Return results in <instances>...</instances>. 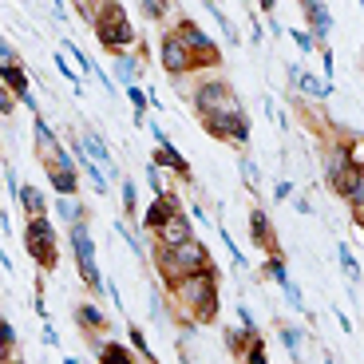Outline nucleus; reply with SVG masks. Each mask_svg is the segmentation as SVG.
I'll return each mask as SVG.
<instances>
[{
  "label": "nucleus",
  "mask_w": 364,
  "mask_h": 364,
  "mask_svg": "<svg viewBox=\"0 0 364 364\" xmlns=\"http://www.w3.org/2000/svg\"><path fill=\"white\" fill-rule=\"evenodd\" d=\"M159 242H163V246H182V242H191V222L182 218V214H174V218L159 230Z\"/></svg>",
  "instance_id": "obj_14"
},
{
  "label": "nucleus",
  "mask_w": 364,
  "mask_h": 364,
  "mask_svg": "<svg viewBox=\"0 0 364 364\" xmlns=\"http://www.w3.org/2000/svg\"><path fill=\"white\" fill-rule=\"evenodd\" d=\"M174 214H178V194H159V202L143 214V222H146L151 230H163L166 222L174 218Z\"/></svg>",
  "instance_id": "obj_12"
},
{
  "label": "nucleus",
  "mask_w": 364,
  "mask_h": 364,
  "mask_svg": "<svg viewBox=\"0 0 364 364\" xmlns=\"http://www.w3.org/2000/svg\"><path fill=\"white\" fill-rule=\"evenodd\" d=\"M131 341H135V348H139L143 356H151V348H146V341H143V333H139V325L131 328Z\"/></svg>",
  "instance_id": "obj_31"
},
{
  "label": "nucleus",
  "mask_w": 364,
  "mask_h": 364,
  "mask_svg": "<svg viewBox=\"0 0 364 364\" xmlns=\"http://www.w3.org/2000/svg\"><path fill=\"white\" fill-rule=\"evenodd\" d=\"M174 36H178L182 48L194 55V64H218V48L210 44V36L194 24V20H182V24L174 28Z\"/></svg>",
  "instance_id": "obj_8"
},
{
  "label": "nucleus",
  "mask_w": 364,
  "mask_h": 364,
  "mask_svg": "<svg viewBox=\"0 0 364 364\" xmlns=\"http://www.w3.org/2000/svg\"><path fill=\"white\" fill-rule=\"evenodd\" d=\"M60 214H64V218H68V222H72V226H75V214H80V206H75L72 198H60Z\"/></svg>",
  "instance_id": "obj_24"
},
{
  "label": "nucleus",
  "mask_w": 364,
  "mask_h": 364,
  "mask_svg": "<svg viewBox=\"0 0 364 364\" xmlns=\"http://www.w3.org/2000/svg\"><path fill=\"white\" fill-rule=\"evenodd\" d=\"M75 317H80L83 328H91V333H95V328H103V317H100V309H95V305H80V309H75Z\"/></svg>",
  "instance_id": "obj_18"
},
{
  "label": "nucleus",
  "mask_w": 364,
  "mask_h": 364,
  "mask_svg": "<svg viewBox=\"0 0 364 364\" xmlns=\"http://www.w3.org/2000/svg\"><path fill=\"white\" fill-rule=\"evenodd\" d=\"M20 202H24L28 218H48V202H44V191H36V186H24V191H20Z\"/></svg>",
  "instance_id": "obj_16"
},
{
  "label": "nucleus",
  "mask_w": 364,
  "mask_h": 364,
  "mask_svg": "<svg viewBox=\"0 0 364 364\" xmlns=\"http://www.w3.org/2000/svg\"><path fill=\"white\" fill-rule=\"evenodd\" d=\"M250 226H254V242H257V246H269V242H273V234H269V218H265L262 210H254Z\"/></svg>",
  "instance_id": "obj_17"
},
{
  "label": "nucleus",
  "mask_w": 364,
  "mask_h": 364,
  "mask_svg": "<svg viewBox=\"0 0 364 364\" xmlns=\"http://www.w3.org/2000/svg\"><path fill=\"white\" fill-rule=\"evenodd\" d=\"M328 182H333V191H337L341 198H348V202L360 198V163H356V146H348V151H341V155L333 159Z\"/></svg>",
  "instance_id": "obj_5"
},
{
  "label": "nucleus",
  "mask_w": 364,
  "mask_h": 364,
  "mask_svg": "<svg viewBox=\"0 0 364 364\" xmlns=\"http://www.w3.org/2000/svg\"><path fill=\"white\" fill-rule=\"evenodd\" d=\"M226 345L234 348V353H242V345H246V337H242V333H234V328H230V333H226Z\"/></svg>",
  "instance_id": "obj_30"
},
{
  "label": "nucleus",
  "mask_w": 364,
  "mask_h": 364,
  "mask_svg": "<svg viewBox=\"0 0 364 364\" xmlns=\"http://www.w3.org/2000/svg\"><path fill=\"white\" fill-rule=\"evenodd\" d=\"M12 341H16L12 325H9V321H0V353H12Z\"/></svg>",
  "instance_id": "obj_23"
},
{
  "label": "nucleus",
  "mask_w": 364,
  "mask_h": 364,
  "mask_svg": "<svg viewBox=\"0 0 364 364\" xmlns=\"http://www.w3.org/2000/svg\"><path fill=\"white\" fill-rule=\"evenodd\" d=\"M0 111H4V115H12V95L4 87H0Z\"/></svg>",
  "instance_id": "obj_33"
},
{
  "label": "nucleus",
  "mask_w": 364,
  "mask_h": 364,
  "mask_svg": "<svg viewBox=\"0 0 364 364\" xmlns=\"http://www.w3.org/2000/svg\"><path fill=\"white\" fill-rule=\"evenodd\" d=\"M131 103H135V119H143V111H146V95L139 87H131Z\"/></svg>",
  "instance_id": "obj_26"
},
{
  "label": "nucleus",
  "mask_w": 364,
  "mask_h": 364,
  "mask_svg": "<svg viewBox=\"0 0 364 364\" xmlns=\"http://www.w3.org/2000/svg\"><path fill=\"white\" fill-rule=\"evenodd\" d=\"M123 206L135 214V182H123Z\"/></svg>",
  "instance_id": "obj_28"
},
{
  "label": "nucleus",
  "mask_w": 364,
  "mask_h": 364,
  "mask_svg": "<svg viewBox=\"0 0 364 364\" xmlns=\"http://www.w3.org/2000/svg\"><path fill=\"white\" fill-rule=\"evenodd\" d=\"M36 151H40V159H44L48 174H52L55 194L72 198V194H75V166H72V159L64 155V146L55 143L52 127H48L44 119H36Z\"/></svg>",
  "instance_id": "obj_1"
},
{
  "label": "nucleus",
  "mask_w": 364,
  "mask_h": 364,
  "mask_svg": "<svg viewBox=\"0 0 364 364\" xmlns=\"http://www.w3.org/2000/svg\"><path fill=\"white\" fill-rule=\"evenodd\" d=\"M95 32H100L103 48H115V52H127L135 44V32H131V20L123 4H100L95 12Z\"/></svg>",
  "instance_id": "obj_4"
},
{
  "label": "nucleus",
  "mask_w": 364,
  "mask_h": 364,
  "mask_svg": "<svg viewBox=\"0 0 364 364\" xmlns=\"http://www.w3.org/2000/svg\"><path fill=\"white\" fill-rule=\"evenodd\" d=\"M72 250L75 262H80V273L91 289H100V269H95V242H91L87 226H72Z\"/></svg>",
  "instance_id": "obj_9"
},
{
  "label": "nucleus",
  "mask_w": 364,
  "mask_h": 364,
  "mask_svg": "<svg viewBox=\"0 0 364 364\" xmlns=\"http://www.w3.org/2000/svg\"><path fill=\"white\" fill-rule=\"evenodd\" d=\"M135 72H139V68H135V60H127V55H123V60H119V75H123V80H135Z\"/></svg>",
  "instance_id": "obj_25"
},
{
  "label": "nucleus",
  "mask_w": 364,
  "mask_h": 364,
  "mask_svg": "<svg viewBox=\"0 0 364 364\" xmlns=\"http://www.w3.org/2000/svg\"><path fill=\"white\" fill-rule=\"evenodd\" d=\"M139 9H143L146 16H163V12H166V4H159V0H146V4H139Z\"/></svg>",
  "instance_id": "obj_29"
},
{
  "label": "nucleus",
  "mask_w": 364,
  "mask_h": 364,
  "mask_svg": "<svg viewBox=\"0 0 364 364\" xmlns=\"http://www.w3.org/2000/svg\"><path fill=\"white\" fill-rule=\"evenodd\" d=\"M24 246H28V254L44 265V269H52V265H55V234H52V222H48V218H32V222H28Z\"/></svg>",
  "instance_id": "obj_6"
},
{
  "label": "nucleus",
  "mask_w": 364,
  "mask_h": 364,
  "mask_svg": "<svg viewBox=\"0 0 364 364\" xmlns=\"http://www.w3.org/2000/svg\"><path fill=\"white\" fill-rule=\"evenodd\" d=\"M206 246H198V242H182V246H163L159 250V273H163V282L178 285L182 277H194V273H206Z\"/></svg>",
  "instance_id": "obj_2"
},
{
  "label": "nucleus",
  "mask_w": 364,
  "mask_h": 364,
  "mask_svg": "<svg viewBox=\"0 0 364 364\" xmlns=\"http://www.w3.org/2000/svg\"><path fill=\"white\" fill-rule=\"evenodd\" d=\"M0 80H4L12 91H16V100H20V103H32V95H28V80H24V72H20L16 60H12V64H0Z\"/></svg>",
  "instance_id": "obj_15"
},
{
  "label": "nucleus",
  "mask_w": 364,
  "mask_h": 364,
  "mask_svg": "<svg viewBox=\"0 0 364 364\" xmlns=\"http://www.w3.org/2000/svg\"><path fill=\"white\" fill-rule=\"evenodd\" d=\"M202 123H206L210 135H218V139H234V143H246L250 139V123L242 119V111L237 115H206Z\"/></svg>",
  "instance_id": "obj_11"
},
{
  "label": "nucleus",
  "mask_w": 364,
  "mask_h": 364,
  "mask_svg": "<svg viewBox=\"0 0 364 364\" xmlns=\"http://www.w3.org/2000/svg\"><path fill=\"white\" fill-rule=\"evenodd\" d=\"M159 55H163V68H166L171 75H186V72H194V68H198V64H194V55L182 48V40L174 36V32H171V36H163Z\"/></svg>",
  "instance_id": "obj_10"
},
{
  "label": "nucleus",
  "mask_w": 364,
  "mask_h": 364,
  "mask_svg": "<svg viewBox=\"0 0 364 364\" xmlns=\"http://www.w3.org/2000/svg\"><path fill=\"white\" fill-rule=\"evenodd\" d=\"M83 143H87V151H91V155H95V159H100V163L111 171V155H107V146H103L95 135H83Z\"/></svg>",
  "instance_id": "obj_20"
},
{
  "label": "nucleus",
  "mask_w": 364,
  "mask_h": 364,
  "mask_svg": "<svg viewBox=\"0 0 364 364\" xmlns=\"http://www.w3.org/2000/svg\"><path fill=\"white\" fill-rule=\"evenodd\" d=\"M282 341L293 348V345H301V333H293V328H285V337H282Z\"/></svg>",
  "instance_id": "obj_34"
},
{
  "label": "nucleus",
  "mask_w": 364,
  "mask_h": 364,
  "mask_svg": "<svg viewBox=\"0 0 364 364\" xmlns=\"http://www.w3.org/2000/svg\"><path fill=\"white\" fill-rule=\"evenodd\" d=\"M269 277H273V282H282V285H289V282H285V265H282V257H273V262H269Z\"/></svg>",
  "instance_id": "obj_27"
},
{
  "label": "nucleus",
  "mask_w": 364,
  "mask_h": 364,
  "mask_svg": "<svg viewBox=\"0 0 364 364\" xmlns=\"http://www.w3.org/2000/svg\"><path fill=\"white\" fill-rule=\"evenodd\" d=\"M0 64H12V52L4 48V40H0Z\"/></svg>",
  "instance_id": "obj_35"
},
{
  "label": "nucleus",
  "mask_w": 364,
  "mask_h": 364,
  "mask_svg": "<svg viewBox=\"0 0 364 364\" xmlns=\"http://www.w3.org/2000/svg\"><path fill=\"white\" fill-rule=\"evenodd\" d=\"M341 262H345L348 277H356V262H353V254H348V246H341Z\"/></svg>",
  "instance_id": "obj_32"
},
{
  "label": "nucleus",
  "mask_w": 364,
  "mask_h": 364,
  "mask_svg": "<svg viewBox=\"0 0 364 364\" xmlns=\"http://www.w3.org/2000/svg\"><path fill=\"white\" fill-rule=\"evenodd\" d=\"M100 356H103V364H135V360H131V353H127L123 345H107Z\"/></svg>",
  "instance_id": "obj_19"
},
{
  "label": "nucleus",
  "mask_w": 364,
  "mask_h": 364,
  "mask_svg": "<svg viewBox=\"0 0 364 364\" xmlns=\"http://www.w3.org/2000/svg\"><path fill=\"white\" fill-rule=\"evenodd\" d=\"M151 135L159 139V166H171L174 174H182V178H186V174H191V166H186V159H182L178 151H174V146L166 143V135H163V131H151Z\"/></svg>",
  "instance_id": "obj_13"
},
{
  "label": "nucleus",
  "mask_w": 364,
  "mask_h": 364,
  "mask_svg": "<svg viewBox=\"0 0 364 364\" xmlns=\"http://www.w3.org/2000/svg\"><path fill=\"white\" fill-rule=\"evenodd\" d=\"M174 297H178V305L191 313L194 321H214V313H218V285H214L210 273L182 277V282L174 285Z\"/></svg>",
  "instance_id": "obj_3"
},
{
  "label": "nucleus",
  "mask_w": 364,
  "mask_h": 364,
  "mask_svg": "<svg viewBox=\"0 0 364 364\" xmlns=\"http://www.w3.org/2000/svg\"><path fill=\"white\" fill-rule=\"evenodd\" d=\"M198 111H202V119L206 115H237V95L226 87L222 80H214V83H202L198 87Z\"/></svg>",
  "instance_id": "obj_7"
},
{
  "label": "nucleus",
  "mask_w": 364,
  "mask_h": 364,
  "mask_svg": "<svg viewBox=\"0 0 364 364\" xmlns=\"http://www.w3.org/2000/svg\"><path fill=\"white\" fill-rule=\"evenodd\" d=\"M246 364H269L265 360V341H250V353H246Z\"/></svg>",
  "instance_id": "obj_22"
},
{
  "label": "nucleus",
  "mask_w": 364,
  "mask_h": 364,
  "mask_svg": "<svg viewBox=\"0 0 364 364\" xmlns=\"http://www.w3.org/2000/svg\"><path fill=\"white\" fill-rule=\"evenodd\" d=\"M305 16L313 20V28H317V32H328V16H325V9H321V4H305Z\"/></svg>",
  "instance_id": "obj_21"
}]
</instances>
